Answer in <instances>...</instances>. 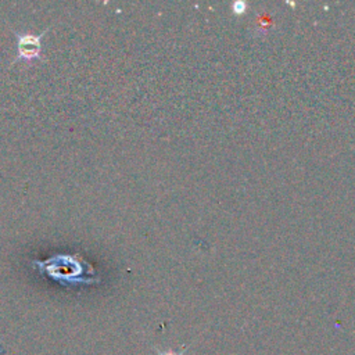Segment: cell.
I'll use <instances>...</instances> for the list:
<instances>
[{
  "label": "cell",
  "instance_id": "1",
  "mask_svg": "<svg viewBox=\"0 0 355 355\" xmlns=\"http://www.w3.org/2000/svg\"><path fill=\"white\" fill-rule=\"evenodd\" d=\"M41 267V270L46 271L49 276L61 283L67 281L72 282H86L85 274H93V268L86 264L78 256H68V254H59L45 263H34Z\"/></svg>",
  "mask_w": 355,
  "mask_h": 355
},
{
  "label": "cell",
  "instance_id": "2",
  "mask_svg": "<svg viewBox=\"0 0 355 355\" xmlns=\"http://www.w3.org/2000/svg\"><path fill=\"white\" fill-rule=\"evenodd\" d=\"M46 32L41 35H20L17 37V49H19V57L17 60H32L38 59L42 50L41 41L45 37Z\"/></svg>",
  "mask_w": 355,
  "mask_h": 355
},
{
  "label": "cell",
  "instance_id": "3",
  "mask_svg": "<svg viewBox=\"0 0 355 355\" xmlns=\"http://www.w3.org/2000/svg\"><path fill=\"white\" fill-rule=\"evenodd\" d=\"M161 355H181V354H178V352H174V351H168V352H163Z\"/></svg>",
  "mask_w": 355,
  "mask_h": 355
}]
</instances>
